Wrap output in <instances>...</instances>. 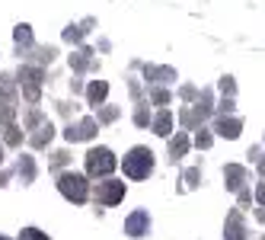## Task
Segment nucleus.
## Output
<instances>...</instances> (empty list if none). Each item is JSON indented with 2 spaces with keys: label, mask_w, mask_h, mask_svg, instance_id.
<instances>
[{
  "label": "nucleus",
  "mask_w": 265,
  "mask_h": 240,
  "mask_svg": "<svg viewBox=\"0 0 265 240\" xmlns=\"http://www.w3.org/2000/svg\"><path fill=\"white\" fill-rule=\"evenodd\" d=\"M86 167H90V173H109V170L115 167V157L99 148V151H93L90 157H86Z\"/></svg>",
  "instance_id": "obj_1"
},
{
  "label": "nucleus",
  "mask_w": 265,
  "mask_h": 240,
  "mask_svg": "<svg viewBox=\"0 0 265 240\" xmlns=\"http://www.w3.org/2000/svg\"><path fill=\"white\" fill-rule=\"evenodd\" d=\"M61 192L70 195L74 202H83V199H86V186H83V179H80V176H74V173L61 176Z\"/></svg>",
  "instance_id": "obj_2"
},
{
  "label": "nucleus",
  "mask_w": 265,
  "mask_h": 240,
  "mask_svg": "<svg viewBox=\"0 0 265 240\" xmlns=\"http://www.w3.org/2000/svg\"><path fill=\"white\" fill-rule=\"evenodd\" d=\"M125 170H128L131 176H144L147 170H150V151H135L125 160Z\"/></svg>",
  "instance_id": "obj_3"
},
{
  "label": "nucleus",
  "mask_w": 265,
  "mask_h": 240,
  "mask_svg": "<svg viewBox=\"0 0 265 240\" xmlns=\"http://www.w3.org/2000/svg\"><path fill=\"white\" fill-rule=\"evenodd\" d=\"M102 202H118L121 199V186H109V189H102Z\"/></svg>",
  "instance_id": "obj_4"
}]
</instances>
